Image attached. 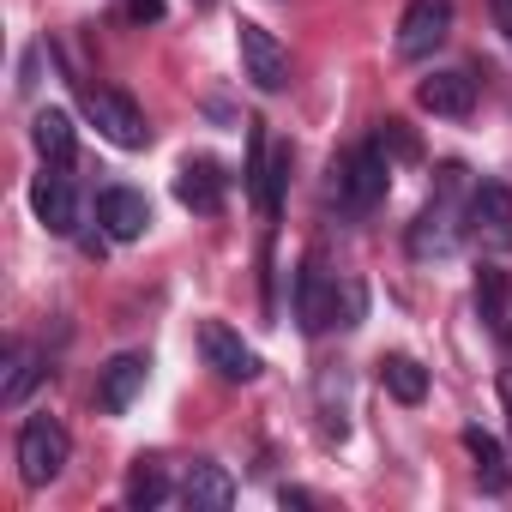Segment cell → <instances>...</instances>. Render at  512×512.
I'll use <instances>...</instances> for the list:
<instances>
[{"label":"cell","instance_id":"26","mask_svg":"<svg viewBox=\"0 0 512 512\" xmlns=\"http://www.w3.org/2000/svg\"><path fill=\"white\" fill-rule=\"evenodd\" d=\"M199 7H211V0H199Z\"/></svg>","mask_w":512,"mask_h":512},{"label":"cell","instance_id":"9","mask_svg":"<svg viewBox=\"0 0 512 512\" xmlns=\"http://www.w3.org/2000/svg\"><path fill=\"white\" fill-rule=\"evenodd\" d=\"M97 223H103L109 241H139L151 229V205H145L139 187H103L97 193Z\"/></svg>","mask_w":512,"mask_h":512},{"label":"cell","instance_id":"10","mask_svg":"<svg viewBox=\"0 0 512 512\" xmlns=\"http://www.w3.org/2000/svg\"><path fill=\"white\" fill-rule=\"evenodd\" d=\"M223 187H229V175H223L217 157H187L181 175H175V199H181L187 211H199V217L223 211Z\"/></svg>","mask_w":512,"mask_h":512},{"label":"cell","instance_id":"3","mask_svg":"<svg viewBox=\"0 0 512 512\" xmlns=\"http://www.w3.org/2000/svg\"><path fill=\"white\" fill-rule=\"evenodd\" d=\"M386 199V151L380 145H356L344 163H338V205L344 211H374Z\"/></svg>","mask_w":512,"mask_h":512},{"label":"cell","instance_id":"4","mask_svg":"<svg viewBox=\"0 0 512 512\" xmlns=\"http://www.w3.org/2000/svg\"><path fill=\"white\" fill-rule=\"evenodd\" d=\"M446 37H452V0H410L404 19H398V55L428 61Z\"/></svg>","mask_w":512,"mask_h":512},{"label":"cell","instance_id":"24","mask_svg":"<svg viewBox=\"0 0 512 512\" xmlns=\"http://www.w3.org/2000/svg\"><path fill=\"white\" fill-rule=\"evenodd\" d=\"M163 7H169V0H133V19H139V25H157Z\"/></svg>","mask_w":512,"mask_h":512},{"label":"cell","instance_id":"13","mask_svg":"<svg viewBox=\"0 0 512 512\" xmlns=\"http://www.w3.org/2000/svg\"><path fill=\"white\" fill-rule=\"evenodd\" d=\"M416 103L428 109V115H452V121H464L470 109H476V79L470 73H434V79H422L416 85Z\"/></svg>","mask_w":512,"mask_h":512},{"label":"cell","instance_id":"8","mask_svg":"<svg viewBox=\"0 0 512 512\" xmlns=\"http://www.w3.org/2000/svg\"><path fill=\"white\" fill-rule=\"evenodd\" d=\"M199 350H205V362H211L223 380H235V386H247L253 374H260V356H253V350L241 344V332H229L223 320H205V326H199Z\"/></svg>","mask_w":512,"mask_h":512},{"label":"cell","instance_id":"23","mask_svg":"<svg viewBox=\"0 0 512 512\" xmlns=\"http://www.w3.org/2000/svg\"><path fill=\"white\" fill-rule=\"evenodd\" d=\"M253 175H260V205L278 211V205H284V181H290V151H272V163L253 169Z\"/></svg>","mask_w":512,"mask_h":512},{"label":"cell","instance_id":"14","mask_svg":"<svg viewBox=\"0 0 512 512\" xmlns=\"http://www.w3.org/2000/svg\"><path fill=\"white\" fill-rule=\"evenodd\" d=\"M181 500H187L193 512H223V506L235 500V476H229L223 464H211V458H193L187 476H181Z\"/></svg>","mask_w":512,"mask_h":512},{"label":"cell","instance_id":"18","mask_svg":"<svg viewBox=\"0 0 512 512\" xmlns=\"http://www.w3.org/2000/svg\"><path fill=\"white\" fill-rule=\"evenodd\" d=\"M37 380H43L37 350H31V344H13V350H7V380H0V404L19 410V404L31 398V386H37Z\"/></svg>","mask_w":512,"mask_h":512},{"label":"cell","instance_id":"25","mask_svg":"<svg viewBox=\"0 0 512 512\" xmlns=\"http://www.w3.org/2000/svg\"><path fill=\"white\" fill-rule=\"evenodd\" d=\"M500 398H506V416H512V374H506V386H500Z\"/></svg>","mask_w":512,"mask_h":512},{"label":"cell","instance_id":"1","mask_svg":"<svg viewBox=\"0 0 512 512\" xmlns=\"http://www.w3.org/2000/svg\"><path fill=\"white\" fill-rule=\"evenodd\" d=\"M67 452H73V440H67V428H61L55 416H31V422L19 428V476H25L31 488L55 482V476L67 470Z\"/></svg>","mask_w":512,"mask_h":512},{"label":"cell","instance_id":"15","mask_svg":"<svg viewBox=\"0 0 512 512\" xmlns=\"http://www.w3.org/2000/svg\"><path fill=\"white\" fill-rule=\"evenodd\" d=\"M452 241H458V229H452V205H446V187H440V199L410 229V253H416V260H446Z\"/></svg>","mask_w":512,"mask_h":512},{"label":"cell","instance_id":"21","mask_svg":"<svg viewBox=\"0 0 512 512\" xmlns=\"http://www.w3.org/2000/svg\"><path fill=\"white\" fill-rule=\"evenodd\" d=\"M476 314L494 332H506V272L500 266H482V278H476Z\"/></svg>","mask_w":512,"mask_h":512},{"label":"cell","instance_id":"17","mask_svg":"<svg viewBox=\"0 0 512 512\" xmlns=\"http://www.w3.org/2000/svg\"><path fill=\"white\" fill-rule=\"evenodd\" d=\"M464 446H470V458H476V482H482L488 494H506V488H512V470H506L500 440L482 434V428H464Z\"/></svg>","mask_w":512,"mask_h":512},{"label":"cell","instance_id":"7","mask_svg":"<svg viewBox=\"0 0 512 512\" xmlns=\"http://www.w3.org/2000/svg\"><path fill=\"white\" fill-rule=\"evenodd\" d=\"M296 320H302V332H326L338 320V278L326 272L320 253H308L296 272Z\"/></svg>","mask_w":512,"mask_h":512},{"label":"cell","instance_id":"12","mask_svg":"<svg viewBox=\"0 0 512 512\" xmlns=\"http://www.w3.org/2000/svg\"><path fill=\"white\" fill-rule=\"evenodd\" d=\"M31 211H37V223L49 229V235H73L79 229V199H73V187H67V175H37L31 181Z\"/></svg>","mask_w":512,"mask_h":512},{"label":"cell","instance_id":"22","mask_svg":"<svg viewBox=\"0 0 512 512\" xmlns=\"http://www.w3.org/2000/svg\"><path fill=\"white\" fill-rule=\"evenodd\" d=\"M163 500H169V476L139 458V470L127 476V506H163Z\"/></svg>","mask_w":512,"mask_h":512},{"label":"cell","instance_id":"2","mask_svg":"<svg viewBox=\"0 0 512 512\" xmlns=\"http://www.w3.org/2000/svg\"><path fill=\"white\" fill-rule=\"evenodd\" d=\"M235 49H241V79H253V91H284L290 85V49L266 31V25H253L241 19L235 25Z\"/></svg>","mask_w":512,"mask_h":512},{"label":"cell","instance_id":"19","mask_svg":"<svg viewBox=\"0 0 512 512\" xmlns=\"http://www.w3.org/2000/svg\"><path fill=\"white\" fill-rule=\"evenodd\" d=\"M31 145L43 151V163H73V121L61 115V109H43L37 121H31Z\"/></svg>","mask_w":512,"mask_h":512},{"label":"cell","instance_id":"11","mask_svg":"<svg viewBox=\"0 0 512 512\" xmlns=\"http://www.w3.org/2000/svg\"><path fill=\"white\" fill-rule=\"evenodd\" d=\"M145 380H151V356H139V350L115 356V362L103 368V380H97V404H103V416L133 410V398L145 392Z\"/></svg>","mask_w":512,"mask_h":512},{"label":"cell","instance_id":"6","mask_svg":"<svg viewBox=\"0 0 512 512\" xmlns=\"http://www.w3.org/2000/svg\"><path fill=\"white\" fill-rule=\"evenodd\" d=\"M464 229H470L488 253H512V193H506L500 181H482V187L470 193Z\"/></svg>","mask_w":512,"mask_h":512},{"label":"cell","instance_id":"20","mask_svg":"<svg viewBox=\"0 0 512 512\" xmlns=\"http://www.w3.org/2000/svg\"><path fill=\"white\" fill-rule=\"evenodd\" d=\"M344 404H350V380H344L338 368H326V374H320V428H326L332 440H344V428H350V422H344Z\"/></svg>","mask_w":512,"mask_h":512},{"label":"cell","instance_id":"5","mask_svg":"<svg viewBox=\"0 0 512 512\" xmlns=\"http://www.w3.org/2000/svg\"><path fill=\"white\" fill-rule=\"evenodd\" d=\"M85 115H91V127H97L109 145H121V151H139V145L151 139L139 103L121 97V91H85Z\"/></svg>","mask_w":512,"mask_h":512},{"label":"cell","instance_id":"16","mask_svg":"<svg viewBox=\"0 0 512 512\" xmlns=\"http://www.w3.org/2000/svg\"><path fill=\"white\" fill-rule=\"evenodd\" d=\"M380 386H386L398 404H422V398H428V368H422L416 356L392 350V356H380Z\"/></svg>","mask_w":512,"mask_h":512}]
</instances>
